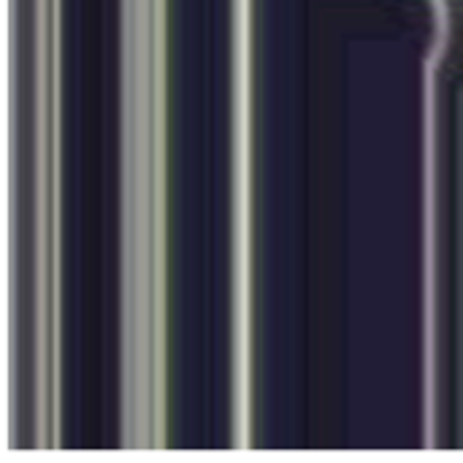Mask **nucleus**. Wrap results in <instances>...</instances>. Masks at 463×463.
<instances>
[]
</instances>
